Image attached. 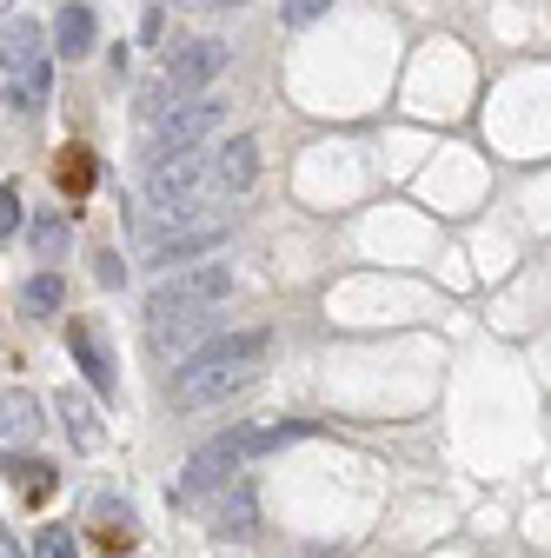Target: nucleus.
Masks as SVG:
<instances>
[{"label": "nucleus", "instance_id": "11", "mask_svg": "<svg viewBox=\"0 0 551 558\" xmlns=\"http://www.w3.org/2000/svg\"><path fill=\"white\" fill-rule=\"evenodd\" d=\"M60 418H66V439H74L81 452H100V446H107L100 412L87 405V392H60Z\"/></svg>", "mask_w": 551, "mask_h": 558}, {"label": "nucleus", "instance_id": "17", "mask_svg": "<svg viewBox=\"0 0 551 558\" xmlns=\"http://www.w3.org/2000/svg\"><path fill=\"white\" fill-rule=\"evenodd\" d=\"M100 538H107V545H126V538H133V506H113V499H107V506H100Z\"/></svg>", "mask_w": 551, "mask_h": 558}, {"label": "nucleus", "instance_id": "22", "mask_svg": "<svg viewBox=\"0 0 551 558\" xmlns=\"http://www.w3.org/2000/svg\"><path fill=\"white\" fill-rule=\"evenodd\" d=\"M180 8H193V14H220V8H246V0H180Z\"/></svg>", "mask_w": 551, "mask_h": 558}, {"label": "nucleus", "instance_id": "23", "mask_svg": "<svg viewBox=\"0 0 551 558\" xmlns=\"http://www.w3.org/2000/svg\"><path fill=\"white\" fill-rule=\"evenodd\" d=\"M0 558H27V551L14 545V532H8V538H0Z\"/></svg>", "mask_w": 551, "mask_h": 558}, {"label": "nucleus", "instance_id": "2", "mask_svg": "<svg viewBox=\"0 0 551 558\" xmlns=\"http://www.w3.org/2000/svg\"><path fill=\"white\" fill-rule=\"evenodd\" d=\"M220 74H226V40L199 34V40L167 47L160 81H154V94H147V113H173L180 100H206V87H213Z\"/></svg>", "mask_w": 551, "mask_h": 558}, {"label": "nucleus", "instance_id": "10", "mask_svg": "<svg viewBox=\"0 0 551 558\" xmlns=\"http://www.w3.org/2000/svg\"><path fill=\"white\" fill-rule=\"evenodd\" d=\"M259 532V493H253V478H240V485H226L220 493V512H213V538H253Z\"/></svg>", "mask_w": 551, "mask_h": 558}, {"label": "nucleus", "instance_id": "12", "mask_svg": "<svg viewBox=\"0 0 551 558\" xmlns=\"http://www.w3.org/2000/svg\"><path fill=\"white\" fill-rule=\"evenodd\" d=\"M53 53H66V60H81V53H94V8H60V21H53Z\"/></svg>", "mask_w": 551, "mask_h": 558}, {"label": "nucleus", "instance_id": "20", "mask_svg": "<svg viewBox=\"0 0 551 558\" xmlns=\"http://www.w3.org/2000/svg\"><path fill=\"white\" fill-rule=\"evenodd\" d=\"M14 227H21V193L8 180V186H0V240H14Z\"/></svg>", "mask_w": 551, "mask_h": 558}, {"label": "nucleus", "instance_id": "9", "mask_svg": "<svg viewBox=\"0 0 551 558\" xmlns=\"http://www.w3.org/2000/svg\"><path fill=\"white\" fill-rule=\"evenodd\" d=\"M253 180H259V140L233 133L226 147H220V160H213V193H246Z\"/></svg>", "mask_w": 551, "mask_h": 558}, {"label": "nucleus", "instance_id": "6", "mask_svg": "<svg viewBox=\"0 0 551 558\" xmlns=\"http://www.w3.org/2000/svg\"><path fill=\"white\" fill-rule=\"evenodd\" d=\"M220 306H193V313H154L147 319V339H154V353H167V360H193V353H206V345L220 339Z\"/></svg>", "mask_w": 551, "mask_h": 558}, {"label": "nucleus", "instance_id": "1", "mask_svg": "<svg viewBox=\"0 0 551 558\" xmlns=\"http://www.w3.org/2000/svg\"><path fill=\"white\" fill-rule=\"evenodd\" d=\"M266 345H272V332H259V326L213 339L206 353H193L186 366H173V399H180V405H220V399L246 392V386L259 379Z\"/></svg>", "mask_w": 551, "mask_h": 558}, {"label": "nucleus", "instance_id": "5", "mask_svg": "<svg viewBox=\"0 0 551 558\" xmlns=\"http://www.w3.org/2000/svg\"><path fill=\"white\" fill-rule=\"evenodd\" d=\"M246 433H226V439H213V446H199L193 459H186V472H180V485H173V506H199L206 493H226V485H240L246 472Z\"/></svg>", "mask_w": 551, "mask_h": 558}, {"label": "nucleus", "instance_id": "16", "mask_svg": "<svg viewBox=\"0 0 551 558\" xmlns=\"http://www.w3.org/2000/svg\"><path fill=\"white\" fill-rule=\"evenodd\" d=\"M34 558H81V538L66 532V525H40V545H34Z\"/></svg>", "mask_w": 551, "mask_h": 558}, {"label": "nucleus", "instance_id": "15", "mask_svg": "<svg viewBox=\"0 0 551 558\" xmlns=\"http://www.w3.org/2000/svg\"><path fill=\"white\" fill-rule=\"evenodd\" d=\"M66 240H74L66 214H40V220H34V253H40V259H60V253H66Z\"/></svg>", "mask_w": 551, "mask_h": 558}, {"label": "nucleus", "instance_id": "13", "mask_svg": "<svg viewBox=\"0 0 551 558\" xmlns=\"http://www.w3.org/2000/svg\"><path fill=\"white\" fill-rule=\"evenodd\" d=\"M0 433H8V452H14V446H34V433H40L34 392H8V405H0Z\"/></svg>", "mask_w": 551, "mask_h": 558}, {"label": "nucleus", "instance_id": "7", "mask_svg": "<svg viewBox=\"0 0 551 558\" xmlns=\"http://www.w3.org/2000/svg\"><path fill=\"white\" fill-rule=\"evenodd\" d=\"M220 120H226V100H180V107L160 113V126H154V160L193 154L206 133H220Z\"/></svg>", "mask_w": 551, "mask_h": 558}, {"label": "nucleus", "instance_id": "3", "mask_svg": "<svg viewBox=\"0 0 551 558\" xmlns=\"http://www.w3.org/2000/svg\"><path fill=\"white\" fill-rule=\"evenodd\" d=\"M47 87H53L47 40H40V27L21 14V21H8V107H14V113H40V107H47Z\"/></svg>", "mask_w": 551, "mask_h": 558}, {"label": "nucleus", "instance_id": "14", "mask_svg": "<svg viewBox=\"0 0 551 558\" xmlns=\"http://www.w3.org/2000/svg\"><path fill=\"white\" fill-rule=\"evenodd\" d=\"M66 345H74V360H81V373L100 386V392H113V366L100 360V345H94V332L87 326H74V332H66Z\"/></svg>", "mask_w": 551, "mask_h": 558}, {"label": "nucleus", "instance_id": "18", "mask_svg": "<svg viewBox=\"0 0 551 558\" xmlns=\"http://www.w3.org/2000/svg\"><path fill=\"white\" fill-rule=\"evenodd\" d=\"M21 300H27L34 313H53V306L66 300V287H60V279H53V272H40V279H27V293H21Z\"/></svg>", "mask_w": 551, "mask_h": 558}, {"label": "nucleus", "instance_id": "4", "mask_svg": "<svg viewBox=\"0 0 551 558\" xmlns=\"http://www.w3.org/2000/svg\"><path fill=\"white\" fill-rule=\"evenodd\" d=\"M226 293H233V266L226 259H199V266L160 272V287L147 300V319L154 313H193V306H226Z\"/></svg>", "mask_w": 551, "mask_h": 558}, {"label": "nucleus", "instance_id": "8", "mask_svg": "<svg viewBox=\"0 0 551 558\" xmlns=\"http://www.w3.org/2000/svg\"><path fill=\"white\" fill-rule=\"evenodd\" d=\"M226 246V227L213 220V227H167L154 246H147V259L160 266V272H180V266H199L206 253H220Z\"/></svg>", "mask_w": 551, "mask_h": 558}, {"label": "nucleus", "instance_id": "21", "mask_svg": "<svg viewBox=\"0 0 551 558\" xmlns=\"http://www.w3.org/2000/svg\"><path fill=\"white\" fill-rule=\"evenodd\" d=\"M126 279V266H120V253H100V287H120Z\"/></svg>", "mask_w": 551, "mask_h": 558}, {"label": "nucleus", "instance_id": "19", "mask_svg": "<svg viewBox=\"0 0 551 558\" xmlns=\"http://www.w3.org/2000/svg\"><path fill=\"white\" fill-rule=\"evenodd\" d=\"M326 8H332V0H286V8H280V21H286V27H313Z\"/></svg>", "mask_w": 551, "mask_h": 558}]
</instances>
